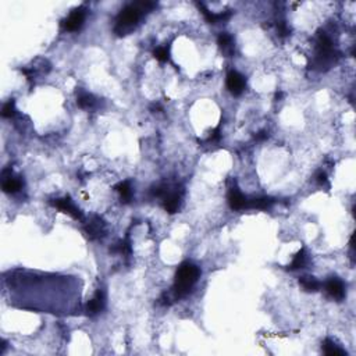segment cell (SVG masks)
<instances>
[{
    "instance_id": "30bf717a",
    "label": "cell",
    "mask_w": 356,
    "mask_h": 356,
    "mask_svg": "<svg viewBox=\"0 0 356 356\" xmlns=\"http://www.w3.org/2000/svg\"><path fill=\"white\" fill-rule=\"evenodd\" d=\"M228 203L232 210H244L248 206V199L237 186H231L228 191Z\"/></svg>"
},
{
    "instance_id": "9c48e42d",
    "label": "cell",
    "mask_w": 356,
    "mask_h": 356,
    "mask_svg": "<svg viewBox=\"0 0 356 356\" xmlns=\"http://www.w3.org/2000/svg\"><path fill=\"white\" fill-rule=\"evenodd\" d=\"M326 292L327 295L337 301H342L345 297V287L342 284L341 280H338L337 277H331L328 281L326 282Z\"/></svg>"
},
{
    "instance_id": "d4e9b609",
    "label": "cell",
    "mask_w": 356,
    "mask_h": 356,
    "mask_svg": "<svg viewBox=\"0 0 356 356\" xmlns=\"http://www.w3.org/2000/svg\"><path fill=\"white\" fill-rule=\"evenodd\" d=\"M219 139H220V127H217V128H215L212 131L209 141H219Z\"/></svg>"
},
{
    "instance_id": "3957f363",
    "label": "cell",
    "mask_w": 356,
    "mask_h": 356,
    "mask_svg": "<svg viewBox=\"0 0 356 356\" xmlns=\"http://www.w3.org/2000/svg\"><path fill=\"white\" fill-rule=\"evenodd\" d=\"M335 63V52L333 49V42L327 37L324 32H319L317 37V50H316V59H314V68L320 71L330 68V66Z\"/></svg>"
},
{
    "instance_id": "5b68a950",
    "label": "cell",
    "mask_w": 356,
    "mask_h": 356,
    "mask_svg": "<svg viewBox=\"0 0 356 356\" xmlns=\"http://www.w3.org/2000/svg\"><path fill=\"white\" fill-rule=\"evenodd\" d=\"M245 85H246L245 78L239 73H237V71L228 73V75H227V88L234 96H239L244 92Z\"/></svg>"
},
{
    "instance_id": "44dd1931",
    "label": "cell",
    "mask_w": 356,
    "mask_h": 356,
    "mask_svg": "<svg viewBox=\"0 0 356 356\" xmlns=\"http://www.w3.org/2000/svg\"><path fill=\"white\" fill-rule=\"evenodd\" d=\"M15 107H14V100H10L7 103L3 106V110H1V116L4 119H11L14 116Z\"/></svg>"
},
{
    "instance_id": "ac0fdd59",
    "label": "cell",
    "mask_w": 356,
    "mask_h": 356,
    "mask_svg": "<svg viewBox=\"0 0 356 356\" xmlns=\"http://www.w3.org/2000/svg\"><path fill=\"white\" fill-rule=\"evenodd\" d=\"M116 191L120 193L123 202H130L131 198H133V189H131V185H130L128 181L117 184V185H116Z\"/></svg>"
},
{
    "instance_id": "4fadbf2b",
    "label": "cell",
    "mask_w": 356,
    "mask_h": 356,
    "mask_svg": "<svg viewBox=\"0 0 356 356\" xmlns=\"http://www.w3.org/2000/svg\"><path fill=\"white\" fill-rule=\"evenodd\" d=\"M217 44H219L222 54L225 57H231L232 56V53H234V38L231 37L230 34H227V32L220 34L219 39H217Z\"/></svg>"
},
{
    "instance_id": "603a6c76",
    "label": "cell",
    "mask_w": 356,
    "mask_h": 356,
    "mask_svg": "<svg viewBox=\"0 0 356 356\" xmlns=\"http://www.w3.org/2000/svg\"><path fill=\"white\" fill-rule=\"evenodd\" d=\"M316 181H317V184H319L320 186H328V179H327L326 173H323V171L317 173Z\"/></svg>"
},
{
    "instance_id": "ba28073f",
    "label": "cell",
    "mask_w": 356,
    "mask_h": 356,
    "mask_svg": "<svg viewBox=\"0 0 356 356\" xmlns=\"http://www.w3.org/2000/svg\"><path fill=\"white\" fill-rule=\"evenodd\" d=\"M106 232V225H104L103 220L100 217L95 216L90 222L85 225V234L88 235L90 239H97L102 238Z\"/></svg>"
},
{
    "instance_id": "7c38bea8",
    "label": "cell",
    "mask_w": 356,
    "mask_h": 356,
    "mask_svg": "<svg viewBox=\"0 0 356 356\" xmlns=\"http://www.w3.org/2000/svg\"><path fill=\"white\" fill-rule=\"evenodd\" d=\"M104 308V294L103 291H97L96 294H95V297L92 298L90 301L88 302L87 305V313H88L89 316H95L97 313H100V312L103 311Z\"/></svg>"
},
{
    "instance_id": "8992f818",
    "label": "cell",
    "mask_w": 356,
    "mask_h": 356,
    "mask_svg": "<svg viewBox=\"0 0 356 356\" xmlns=\"http://www.w3.org/2000/svg\"><path fill=\"white\" fill-rule=\"evenodd\" d=\"M163 198V206L166 212L169 213H176L179 208V202H181V195L178 192H170L167 188L162 186V196Z\"/></svg>"
},
{
    "instance_id": "52a82bcc",
    "label": "cell",
    "mask_w": 356,
    "mask_h": 356,
    "mask_svg": "<svg viewBox=\"0 0 356 356\" xmlns=\"http://www.w3.org/2000/svg\"><path fill=\"white\" fill-rule=\"evenodd\" d=\"M52 205L54 208H57L61 212H64L67 215H70L75 220H82V213L80 212V209L75 206L73 203V200L70 198H63V199H56L52 202Z\"/></svg>"
},
{
    "instance_id": "5bb4252c",
    "label": "cell",
    "mask_w": 356,
    "mask_h": 356,
    "mask_svg": "<svg viewBox=\"0 0 356 356\" xmlns=\"http://www.w3.org/2000/svg\"><path fill=\"white\" fill-rule=\"evenodd\" d=\"M198 7L200 8L202 14L205 15V18H206V20L210 22V24L225 21V20H228V18L231 17V11H222V13H220V14H213L212 11H209L208 8L205 7V4H203V3H198Z\"/></svg>"
},
{
    "instance_id": "277c9868",
    "label": "cell",
    "mask_w": 356,
    "mask_h": 356,
    "mask_svg": "<svg viewBox=\"0 0 356 356\" xmlns=\"http://www.w3.org/2000/svg\"><path fill=\"white\" fill-rule=\"evenodd\" d=\"M85 21V8L78 7L73 10V13L61 21V27L64 31H78Z\"/></svg>"
},
{
    "instance_id": "cb8c5ba5",
    "label": "cell",
    "mask_w": 356,
    "mask_h": 356,
    "mask_svg": "<svg viewBox=\"0 0 356 356\" xmlns=\"http://www.w3.org/2000/svg\"><path fill=\"white\" fill-rule=\"evenodd\" d=\"M277 28H278V32H280V35H281V37H285V35H288L289 34V28L287 27V24H285L284 21L278 22Z\"/></svg>"
},
{
    "instance_id": "7a4b0ae2",
    "label": "cell",
    "mask_w": 356,
    "mask_h": 356,
    "mask_svg": "<svg viewBox=\"0 0 356 356\" xmlns=\"http://www.w3.org/2000/svg\"><path fill=\"white\" fill-rule=\"evenodd\" d=\"M143 13H145V11L139 7L138 3H133V4L126 6V7L120 11L119 17H117L114 32H116L117 35H120V37L130 34V32L138 25V22L141 20Z\"/></svg>"
},
{
    "instance_id": "2e32d148",
    "label": "cell",
    "mask_w": 356,
    "mask_h": 356,
    "mask_svg": "<svg viewBox=\"0 0 356 356\" xmlns=\"http://www.w3.org/2000/svg\"><path fill=\"white\" fill-rule=\"evenodd\" d=\"M77 103H78V106H80L81 109L92 110V109L96 106V99L92 96V95H89V93H81V95L78 96Z\"/></svg>"
},
{
    "instance_id": "9a60e30c",
    "label": "cell",
    "mask_w": 356,
    "mask_h": 356,
    "mask_svg": "<svg viewBox=\"0 0 356 356\" xmlns=\"http://www.w3.org/2000/svg\"><path fill=\"white\" fill-rule=\"evenodd\" d=\"M274 203L271 198H256V199L248 200L246 209H259V210H266Z\"/></svg>"
},
{
    "instance_id": "d6986e66",
    "label": "cell",
    "mask_w": 356,
    "mask_h": 356,
    "mask_svg": "<svg viewBox=\"0 0 356 356\" xmlns=\"http://www.w3.org/2000/svg\"><path fill=\"white\" fill-rule=\"evenodd\" d=\"M323 351H324V354L328 356H345L347 355V352L345 351H342L341 348H338L333 341H330V340H326L324 344H323Z\"/></svg>"
},
{
    "instance_id": "7402d4cb",
    "label": "cell",
    "mask_w": 356,
    "mask_h": 356,
    "mask_svg": "<svg viewBox=\"0 0 356 356\" xmlns=\"http://www.w3.org/2000/svg\"><path fill=\"white\" fill-rule=\"evenodd\" d=\"M155 57L162 63L169 61V50L166 47H157L155 50Z\"/></svg>"
},
{
    "instance_id": "484cf974",
    "label": "cell",
    "mask_w": 356,
    "mask_h": 356,
    "mask_svg": "<svg viewBox=\"0 0 356 356\" xmlns=\"http://www.w3.org/2000/svg\"><path fill=\"white\" fill-rule=\"evenodd\" d=\"M266 138H267V134L265 133V131H260V133H258L255 135V139H256V141H263V139H266Z\"/></svg>"
},
{
    "instance_id": "e0dca14e",
    "label": "cell",
    "mask_w": 356,
    "mask_h": 356,
    "mask_svg": "<svg viewBox=\"0 0 356 356\" xmlns=\"http://www.w3.org/2000/svg\"><path fill=\"white\" fill-rule=\"evenodd\" d=\"M308 263V256L305 253V249L302 248L299 252L295 255V258L292 260V263L288 266V270H298V268H304Z\"/></svg>"
},
{
    "instance_id": "6da1fadb",
    "label": "cell",
    "mask_w": 356,
    "mask_h": 356,
    "mask_svg": "<svg viewBox=\"0 0 356 356\" xmlns=\"http://www.w3.org/2000/svg\"><path fill=\"white\" fill-rule=\"evenodd\" d=\"M200 277L199 267L195 266L193 263L184 262L181 266L178 267L177 274H176V282L174 287L171 289V295L174 297L176 301L179 298H184L191 291L193 284L198 281Z\"/></svg>"
},
{
    "instance_id": "ffe728a7",
    "label": "cell",
    "mask_w": 356,
    "mask_h": 356,
    "mask_svg": "<svg viewBox=\"0 0 356 356\" xmlns=\"http://www.w3.org/2000/svg\"><path fill=\"white\" fill-rule=\"evenodd\" d=\"M299 282L308 292H316L320 288V282L314 277H302Z\"/></svg>"
},
{
    "instance_id": "8fae6325",
    "label": "cell",
    "mask_w": 356,
    "mask_h": 356,
    "mask_svg": "<svg viewBox=\"0 0 356 356\" xmlns=\"http://www.w3.org/2000/svg\"><path fill=\"white\" fill-rule=\"evenodd\" d=\"M22 181L20 178H15L11 176L8 170L3 171V179H1V188L6 193H15L21 189Z\"/></svg>"
}]
</instances>
